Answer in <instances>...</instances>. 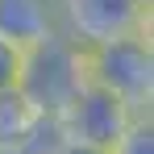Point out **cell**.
<instances>
[{"instance_id":"1","label":"cell","mask_w":154,"mask_h":154,"mask_svg":"<svg viewBox=\"0 0 154 154\" xmlns=\"http://www.w3.org/2000/svg\"><path fill=\"white\" fill-rule=\"evenodd\" d=\"M88 83V50H79L67 38H50L21 54L17 96L29 104L33 117H63Z\"/></svg>"},{"instance_id":"2","label":"cell","mask_w":154,"mask_h":154,"mask_svg":"<svg viewBox=\"0 0 154 154\" xmlns=\"http://www.w3.org/2000/svg\"><path fill=\"white\" fill-rule=\"evenodd\" d=\"M88 79L125 104L133 117H150L154 108V42L150 33L108 42L100 50H88Z\"/></svg>"},{"instance_id":"3","label":"cell","mask_w":154,"mask_h":154,"mask_svg":"<svg viewBox=\"0 0 154 154\" xmlns=\"http://www.w3.org/2000/svg\"><path fill=\"white\" fill-rule=\"evenodd\" d=\"M150 33V0H58V38L79 50Z\"/></svg>"},{"instance_id":"4","label":"cell","mask_w":154,"mask_h":154,"mask_svg":"<svg viewBox=\"0 0 154 154\" xmlns=\"http://www.w3.org/2000/svg\"><path fill=\"white\" fill-rule=\"evenodd\" d=\"M54 121H58V129H63V142H67V146L108 150L137 117L129 112L125 104H117L108 92H100L96 83H88L75 100L67 104V112L54 117Z\"/></svg>"},{"instance_id":"5","label":"cell","mask_w":154,"mask_h":154,"mask_svg":"<svg viewBox=\"0 0 154 154\" xmlns=\"http://www.w3.org/2000/svg\"><path fill=\"white\" fill-rule=\"evenodd\" d=\"M58 38V0H0V42L17 54Z\"/></svg>"},{"instance_id":"6","label":"cell","mask_w":154,"mask_h":154,"mask_svg":"<svg viewBox=\"0 0 154 154\" xmlns=\"http://www.w3.org/2000/svg\"><path fill=\"white\" fill-rule=\"evenodd\" d=\"M29 125H33V112H29V104L17 96V88H13V92H0V154L4 150H21Z\"/></svg>"},{"instance_id":"7","label":"cell","mask_w":154,"mask_h":154,"mask_svg":"<svg viewBox=\"0 0 154 154\" xmlns=\"http://www.w3.org/2000/svg\"><path fill=\"white\" fill-rule=\"evenodd\" d=\"M63 146H67V142H63V129H58L54 117H33L25 142H21L25 154H54V150H63Z\"/></svg>"},{"instance_id":"8","label":"cell","mask_w":154,"mask_h":154,"mask_svg":"<svg viewBox=\"0 0 154 154\" xmlns=\"http://www.w3.org/2000/svg\"><path fill=\"white\" fill-rule=\"evenodd\" d=\"M104 154H154V121L150 117H137Z\"/></svg>"},{"instance_id":"9","label":"cell","mask_w":154,"mask_h":154,"mask_svg":"<svg viewBox=\"0 0 154 154\" xmlns=\"http://www.w3.org/2000/svg\"><path fill=\"white\" fill-rule=\"evenodd\" d=\"M17 71H21V54L0 42V92H13L17 88Z\"/></svg>"},{"instance_id":"10","label":"cell","mask_w":154,"mask_h":154,"mask_svg":"<svg viewBox=\"0 0 154 154\" xmlns=\"http://www.w3.org/2000/svg\"><path fill=\"white\" fill-rule=\"evenodd\" d=\"M54 154H104V150H83V146H63V150H54Z\"/></svg>"},{"instance_id":"11","label":"cell","mask_w":154,"mask_h":154,"mask_svg":"<svg viewBox=\"0 0 154 154\" xmlns=\"http://www.w3.org/2000/svg\"><path fill=\"white\" fill-rule=\"evenodd\" d=\"M4 154H25V150H4Z\"/></svg>"}]
</instances>
